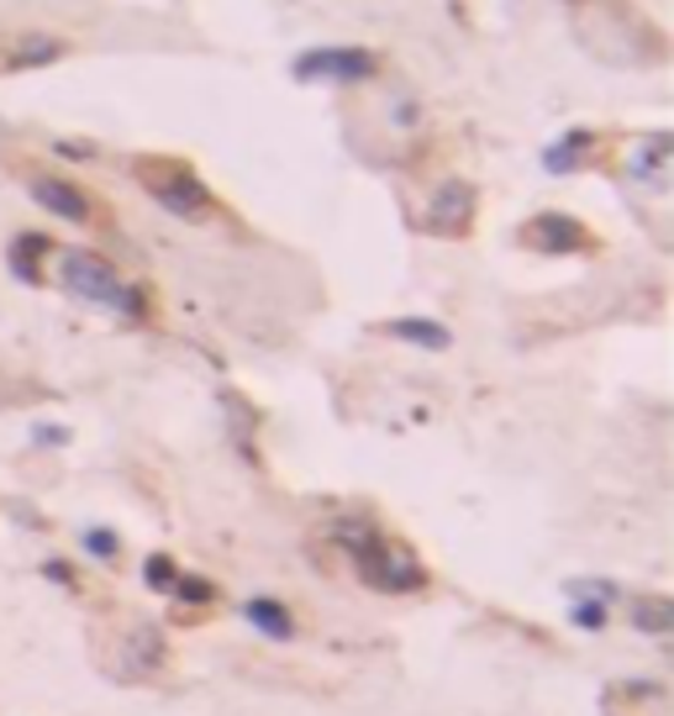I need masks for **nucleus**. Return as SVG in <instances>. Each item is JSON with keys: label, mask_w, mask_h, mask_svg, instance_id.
I'll return each instance as SVG.
<instances>
[{"label": "nucleus", "mask_w": 674, "mask_h": 716, "mask_svg": "<svg viewBox=\"0 0 674 716\" xmlns=\"http://www.w3.org/2000/svg\"><path fill=\"white\" fill-rule=\"evenodd\" d=\"M627 617H633V627H643V633H670L674 606H670V596H633L627 600Z\"/></svg>", "instance_id": "obj_9"}, {"label": "nucleus", "mask_w": 674, "mask_h": 716, "mask_svg": "<svg viewBox=\"0 0 674 716\" xmlns=\"http://www.w3.org/2000/svg\"><path fill=\"white\" fill-rule=\"evenodd\" d=\"M585 142H591V132H569L558 148H548V153H543V163H548L554 175H564V169H575V153L585 148Z\"/></svg>", "instance_id": "obj_11"}, {"label": "nucleus", "mask_w": 674, "mask_h": 716, "mask_svg": "<svg viewBox=\"0 0 674 716\" xmlns=\"http://www.w3.org/2000/svg\"><path fill=\"white\" fill-rule=\"evenodd\" d=\"M390 338H406V342H417V348H448V327H437V321H417V317H400L385 327Z\"/></svg>", "instance_id": "obj_10"}, {"label": "nucleus", "mask_w": 674, "mask_h": 716, "mask_svg": "<svg viewBox=\"0 0 674 716\" xmlns=\"http://www.w3.org/2000/svg\"><path fill=\"white\" fill-rule=\"evenodd\" d=\"M32 200H38L42 211L63 217V221H90V196L75 190V185H63V179H53V175L32 179Z\"/></svg>", "instance_id": "obj_6"}, {"label": "nucleus", "mask_w": 674, "mask_h": 716, "mask_svg": "<svg viewBox=\"0 0 674 716\" xmlns=\"http://www.w3.org/2000/svg\"><path fill=\"white\" fill-rule=\"evenodd\" d=\"M85 548H90L96 558H111L117 554V537L106 533V527H96V533H85Z\"/></svg>", "instance_id": "obj_14"}, {"label": "nucleus", "mask_w": 674, "mask_h": 716, "mask_svg": "<svg viewBox=\"0 0 674 716\" xmlns=\"http://www.w3.org/2000/svg\"><path fill=\"white\" fill-rule=\"evenodd\" d=\"M138 179H142V190L159 200L169 217H179V221H206V217H211V190H206V185H200L185 163L142 159L138 163Z\"/></svg>", "instance_id": "obj_3"}, {"label": "nucleus", "mask_w": 674, "mask_h": 716, "mask_svg": "<svg viewBox=\"0 0 674 716\" xmlns=\"http://www.w3.org/2000/svg\"><path fill=\"white\" fill-rule=\"evenodd\" d=\"M175 590H179L185 600H211V596H217V590H211L206 579H175Z\"/></svg>", "instance_id": "obj_16"}, {"label": "nucleus", "mask_w": 674, "mask_h": 716, "mask_svg": "<svg viewBox=\"0 0 674 716\" xmlns=\"http://www.w3.org/2000/svg\"><path fill=\"white\" fill-rule=\"evenodd\" d=\"M469 206H475V196H469V185H443L433 200V211H427V227L433 232H443V238H454V232H464L469 227Z\"/></svg>", "instance_id": "obj_7"}, {"label": "nucleus", "mask_w": 674, "mask_h": 716, "mask_svg": "<svg viewBox=\"0 0 674 716\" xmlns=\"http://www.w3.org/2000/svg\"><path fill=\"white\" fill-rule=\"evenodd\" d=\"M337 543L354 554L358 575H364V585H369V590L406 596V590H422V585H427V569H422L417 558L406 554L400 543L379 537L375 527H364V521H343V527H337Z\"/></svg>", "instance_id": "obj_1"}, {"label": "nucleus", "mask_w": 674, "mask_h": 716, "mask_svg": "<svg viewBox=\"0 0 674 716\" xmlns=\"http://www.w3.org/2000/svg\"><path fill=\"white\" fill-rule=\"evenodd\" d=\"M242 611H248V621H254L258 633L275 637V643H290V637H296V617H290L279 600H264V596H258V600H248Z\"/></svg>", "instance_id": "obj_8"}, {"label": "nucleus", "mask_w": 674, "mask_h": 716, "mask_svg": "<svg viewBox=\"0 0 674 716\" xmlns=\"http://www.w3.org/2000/svg\"><path fill=\"white\" fill-rule=\"evenodd\" d=\"M48 59H59V42H27L11 63H48Z\"/></svg>", "instance_id": "obj_13"}, {"label": "nucleus", "mask_w": 674, "mask_h": 716, "mask_svg": "<svg viewBox=\"0 0 674 716\" xmlns=\"http://www.w3.org/2000/svg\"><path fill=\"white\" fill-rule=\"evenodd\" d=\"M522 238L533 242V248H543V253H575V248L591 242V232H585L575 217H564V211H548V217H537Z\"/></svg>", "instance_id": "obj_5"}, {"label": "nucleus", "mask_w": 674, "mask_h": 716, "mask_svg": "<svg viewBox=\"0 0 674 716\" xmlns=\"http://www.w3.org/2000/svg\"><path fill=\"white\" fill-rule=\"evenodd\" d=\"M59 279H63V290L75 300H85V306H100V311H111V317H138L142 311V300L138 290L127 285V279L111 269L106 259H96V253H63L59 259Z\"/></svg>", "instance_id": "obj_2"}, {"label": "nucleus", "mask_w": 674, "mask_h": 716, "mask_svg": "<svg viewBox=\"0 0 674 716\" xmlns=\"http://www.w3.org/2000/svg\"><path fill=\"white\" fill-rule=\"evenodd\" d=\"M379 63L369 48H311L306 59H296L300 80H369Z\"/></svg>", "instance_id": "obj_4"}, {"label": "nucleus", "mask_w": 674, "mask_h": 716, "mask_svg": "<svg viewBox=\"0 0 674 716\" xmlns=\"http://www.w3.org/2000/svg\"><path fill=\"white\" fill-rule=\"evenodd\" d=\"M175 564H169V558H163V554H153V558H148V585H153V590H175Z\"/></svg>", "instance_id": "obj_12"}, {"label": "nucleus", "mask_w": 674, "mask_h": 716, "mask_svg": "<svg viewBox=\"0 0 674 716\" xmlns=\"http://www.w3.org/2000/svg\"><path fill=\"white\" fill-rule=\"evenodd\" d=\"M575 627H606V606L601 600H591V606H575Z\"/></svg>", "instance_id": "obj_15"}]
</instances>
